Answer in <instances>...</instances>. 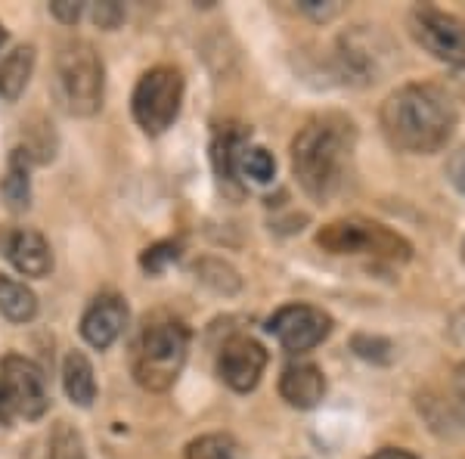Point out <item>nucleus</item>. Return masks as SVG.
<instances>
[{
  "label": "nucleus",
  "mask_w": 465,
  "mask_h": 459,
  "mask_svg": "<svg viewBox=\"0 0 465 459\" xmlns=\"http://www.w3.org/2000/svg\"><path fill=\"white\" fill-rule=\"evenodd\" d=\"M190 329L180 320H155L143 329L134 354V379L146 391H168L190 354Z\"/></svg>",
  "instance_id": "20e7f679"
},
{
  "label": "nucleus",
  "mask_w": 465,
  "mask_h": 459,
  "mask_svg": "<svg viewBox=\"0 0 465 459\" xmlns=\"http://www.w3.org/2000/svg\"><path fill=\"white\" fill-rule=\"evenodd\" d=\"M186 459H242V456H239V444L230 434L214 432L186 444Z\"/></svg>",
  "instance_id": "6ab92c4d"
},
{
  "label": "nucleus",
  "mask_w": 465,
  "mask_h": 459,
  "mask_svg": "<svg viewBox=\"0 0 465 459\" xmlns=\"http://www.w3.org/2000/svg\"><path fill=\"white\" fill-rule=\"evenodd\" d=\"M357 127L341 112L313 115L292 140V175L313 202H329L341 193L351 175Z\"/></svg>",
  "instance_id": "f03ea898"
},
{
  "label": "nucleus",
  "mask_w": 465,
  "mask_h": 459,
  "mask_svg": "<svg viewBox=\"0 0 465 459\" xmlns=\"http://www.w3.org/2000/svg\"><path fill=\"white\" fill-rule=\"evenodd\" d=\"M351 348H354L363 360H372V364H388L394 357V344L381 335H366L360 333L351 338Z\"/></svg>",
  "instance_id": "b1692460"
},
{
  "label": "nucleus",
  "mask_w": 465,
  "mask_h": 459,
  "mask_svg": "<svg viewBox=\"0 0 465 459\" xmlns=\"http://www.w3.org/2000/svg\"><path fill=\"white\" fill-rule=\"evenodd\" d=\"M366 459H419V456L410 454V450H403V447H381V450H376V454L366 456Z\"/></svg>",
  "instance_id": "c85d7f7f"
},
{
  "label": "nucleus",
  "mask_w": 465,
  "mask_h": 459,
  "mask_svg": "<svg viewBox=\"0 0 465 459\" xmlns=\"http://www.w3.org/2000/svg\"><path fill=\"white\" fill-rule=\"evenodd\" d=\"M196 274H199L202 283H208L214 292H223V295H232V292H239V285H242L236 270H232L230 264H223V261H217V258L199 261Z\"/></svg>",
  "instance_id": "412c9836"
},
{
  "label": "nucleus",
  "mask_w": 465,
  "mask_h": 459,
  "mask_svg": "<svg viewBox=\"0 0 465 459\" xmlns=\"http://www.w3.org/2000/svg\"><path fill=\"white\" fill-rule=\"evenodd\" d=\"M381 134L394 149L410 155H431L453 137L460 112L453 96L431 81H412L391 90L379 112Z\"/></svg>",
  "instance_id": "f257e3e1"
},
{
  "label": "nucleus",
  "mask_w": 465,
  "mask_h": 459,
  "mask_svg": "<svg viewBox=\"0 0 465 459\" xmlns=\"http://www.w3.org/2000/svg\"><path fill=\"white\" fill-rule=\"evenodd\" d=\"M236 171L245 177H252L254 184H270L276 175V162L267 149L261 146H242L239 149V159H236Z\"/></svg>",
  "instance_id": "aec40b11"
},
{
  "label": "nucleus",
  "mask_w": 465,
  "mask_h": 459,
  "mask_svg": "<svg viewBox=\"0 0 465 459\" xmlns=\"http://www.w3.org/2000/svg\"><path fill=\"white\" fill-rule=\"evenodd\" d=\"M32 153L28 149L16 146L10 155V165H6V175L0 180V195H4L6 208L13 215L28 212L32 205Z\"/></svg>",
  "instance_id": "4468645a"
},
{
  "label": "nucleus",
  "mask_w": 465,
  "mask_h": 459,
  "mask_svg": "<svg viewBox=\"0 0 465 459\" xmlns=\"http://www.w3.org/2000/svg\"><path fill=\"white\" fill-rule=\"evenodd\" d=\"M4 44H6V28L0 25V47H4Z\"/></svg>",
  "instance_id": "7c9ffc66"
},
{
  "label": "nucleus",
  "mask_w": 465,
  "mask_h": 459,
  "mask_svg": "<svg viewBox=\"0 0 465 459\" xmlns=\"http://www.w3.org/2000/svg\"><path fill=\"white\" fill-rule=\"evenodd\" d=\"M180 106H183V75L174 65H155L134 87V122L143 127L149 137H159L168 131L177 122Z\"/></svg>",
  "instance_id": "423d86ee"
},
{
  "label": "nucleus",
  "mask_w": 465,
  "mask_h": 459,
  "mask_svg": "<svg viewBox=\"0 0 465 459\" xmlns=\"http://www.w3.org/2000/svg\"><path fill=\"white\" fill-rule=\"evenodd\" d=\"M242 146H245V134L236 131V127H221L212 143L214 171H217V177H221V184L232 186V195L242 193V186H239V171H236V159Z\"/></svg>",
  "instance_id": "f3484780"
},
{
  "label": "nucleus",
  "mask_w": 465,
  "mask_h": 459,
  "mask_svg": "<svg viewBox=\"0 0 465 459\" xmlns=\"http://www.w3.org/2000/svg\"><path fill=\"white\" fill-rule=\"evenodd\" d=\"M0 254L19 270L22 276H47L54 270L50 243L32 227H4L0 230Z\"/></svg>",
  "instance_id": "9b49d317"
},
{
  "label": "nucleus",
  "mask_w": 465,
  "mask_h": 459,
  "mask_svg": "<svg viewBox=\"0 0 465 459\" xmlns=\"http://www.w3.org/2000/svg\"><path fill=\"white\" fill-rule=\"evenodd\" d=\"M63 388L69 394L72 404L90 406L96 401V379H94V366H90L87 354L69 351L63 360Z\"/></svg>",
  "instance_id": "dca6fc26"
},
{
  "label": "nucleus",
  "mask_w": 465,
  "mask_h": 459,
  "mask_svg": "<svg viewBox=\"0 0 465 459\" xmlns=\"http://www.w3.org/2000/svg\"><path fill=\"white\" fill-rule=\"evenodd\" d=\"M177 261H180V243H155L140 254V267L146 274H164Z\"/></svg>",
  "instance_id": "5701e85b"
},
{
  "label": "nucleus",
  "mask_w": 465,
  "mask_h": 459,
  "mask_svg": "<svg viewBox=\"0 0 465 459\" xmlns=\"http://www.w3.org/2000/svg\"><path fill=\"white\" fill-rule=\"evenodd\" d=\"M453 391H456V401H460V406L465 410V364L456 366V373H453Z\"/></svg>",
  "instance_id": "c756f323"
},
{
  "label": "nucleus",
  "mask_w": 465,
  "mask_h": 459,
  "mask_svg": "<svg viewBox=\"0 0 465 459\" xmlns=\"http://www.w3.org/2000/svg\"><path fill=\"white\" fill-rule=\"evenodd\" d=\"M0 314L10 323H32L37 314V295L25 283L0 274Z\"/></svg>",
  "instance_id": "a211bd4d"
},
{
  "label": "nucleus",
  "mask_w": 465,
  "mask_h": 459,
  "mask_svg": "<svg viewBox=\"0 0 465 459\" xmlns=\"http://www.w3.org/2000/svg\"><path fill=\"white\" fill-rule=\"evenodd\" d=\"M264 370H267V351L252 335L227 338L221 354H217V375H221L223 385L239 391V394L258 388Z\"/></svg>",
  "instance_id": "9d476101"
},
{
  "label": "nucleus",
  "mask_w": 465,
  "mask_h": 459,
  "mask_svg": "<svg viewBox=\"0 0 465 459\" xmlns=\"http://www.w3.org/2000/svg\"><path fill=\"white\" fill-rule=\"evenodd\" d=\"M35 59H37V50L32 44H22V47L10 50V54L0 59V96H4L6 103H16L22 96V90L28 87L32 72H35Z\"/></svg>",
  "instance_id": "2eb2a0df"
},
{
  "label": "nucleus",
  "mask_w": 465,
  "mask_h": 459,
  "mask_svg": "<svg viewBox=\"0 0 465 459\" xmlns=\"http://www.w3.org/2000/svg\"><path fill=\"white\" fill-rule=\"evenodd\" d=\"M332 317L322 307L313 304H286L270 317L267 329L276 335V342L292 354L313 351L317 344L332 335Z\"/></svg>",
  "instance_id": "6e6552de"
},
{
  "label": "nucleus",
  "mask_w": 465,
  "mask_h": 459,
  "mask_svg": "<svg viewBox=\"0 0 465 459\" xmlns=\"http://www.w3.org/2000/svg\"><path fill=\"white\" fill-rule=\"evenodd\" d=\"M54 94L69 115H96L103 109V94H106V69L103 59L87 41H65L56 54L54 65Z\"/></svg>",
  "instance_id": "7ed1b4c3"
},
{
  "label": "nucleus",
  "mask_w": 465,
  "mask_h": 459,
  "mask_svg": "<svg viewBox=\"0 0 465 459\" xmlns=\"http://www.w3.org/2000/svg\"><path fill=\"white\" fill-rule=\"evenodd\" d=\"M0 382H4L10 404L16 410V416L25 419H41L50 406L47 394V375L35 360L22 357V354H6L0 360Z\"/></svg>",
  "instance_id": "1a4fd4ad"
},
{
  "label": "nucleus",
  "mask_w": 465,
  "mask_h": 459,
  "mask_svg": "<svg viewBox=\"0 0 465 459\" xmlns=\"http://www.w3.org/2000/svg\"><path fill=\"white\" fill-rule=\"evenodd\" d=\"M122 19H124V10L118 4H112V0H109V4H96L94 6V22L100 28H106V32L118 28V22H122Z\"/></svg>",
  "instance_id": "a878e982"
},
{
  "label": "nucleus",
  "mask_w": 465,
  "mask_h": 459,
  "mask_svg": "<svg viewBox=\"0 0 465 459\" xmlns=\"http://www.w3.org/2000/svg\"><path fill=\"white\" fill-rule=\"evenodd\" d=\"M317 245L329 254H370L381 261H403L412 258V245L397 230L385 224L366 221V217H341V221L326 224L317 233Z\"/></svg>",
  "instance_id": "39448f33"
},
{
  "label": "nucleus",
  "mask_w": 465,
  "mask_h": 459,
  "mask_svg": "<svg viewBox=\"0 0 465 459\" xmlns=\"http://www.w3.org/2000/svg\"><path fill=\"white\" fill-rule=\"evenodd\" d=\"M50 459H90L84 441L69 423H59L54 438H50Z\"/></svg>",
  "instance_id": "4be33fe9"
},
{
  "label": "nucleus",
  "mask_w": 465,
  "mask_h": 459,
  "mask_svg": "<svg viewBox=\"0 0 465 459\" xmlns=\"http://www.w3.org/2000/svg\"><path fill=\"white\" fill-rule=\"evenodd\" d=\"M462 261H465V239H462Z\"/></svg>",
  "instance_id": "2f4dec72"
},
{
  "label": "nucleus",
  "mask_w": 465,
  "mask_h": 459,
  "mask_svg": "<svg viewBox=\"0 0 465 459\" xmlns=\"http://www.w3.org/2000/svg\"><path fill=\"white\" fill-rule=\"evenodd\" d=\"M410 32L416 44L438 63L465 72V22L453 13L431 4H419L410 10Z\"/></svg>",
  "instance_id": "0eeeda50"
},
{
  "label": "nucleus",
  "mask_w": 465,
  "mask_h": 459,
  "mask_svg": "<svg viewBox=\"0 0 465 459\" xmlns=\"http://www.w3.org/2000/svg\"><path fill=\"white\" fill-rule=\"evenodd\" d=\"M280 394L295 410H313L326 397V375L317 364H289L280 375Z\"/></svg>",
  "instance_id": "ddd939ff"
},
{
  "label": "nucleus",
  "mask_w": 465,
  "mask_h": 459,
  "mask_svg": "<svg viewBox=\"0 0 465 459\" xmlns=\"http://www.w3.org/2000/svg\"><path fill=\"white\" fill-rule=\"evenodd\" d=\"M127 301L115 292H103L87 304L84 317H81V335L90 348L106 351L109 344H115V338L124 333L127 326Z\"/></svg>",
  "instance_id": "f8f14e48"
},
{
  "label": "nucleus",
  "mask_w": 465,
  "mask_h": 459,
  "mask_svg": "<svg viewBox=\"0 0 465 459\" xmlns=\"http://www.w3.org/2000/svg\"><path fill=\"white\" fill-rule=\"evenodd\" d=\"M50 13H54L63 25H74V22L81 19V13H84V4H74V0H54V4H50Z\"/></svg>",
  "instance_id": "bb28decb"
},
{
  "label": "nucleus",
  "mask_w": 465,
  "mask_h": 459,
  "mask_svg": "<svg viewBox=\"0 0 465 459\" xmlns=\"http://www.w3.org/2000/svg\"><path fill=\"white\" fill-rule=\"evenodd\" d=\"M447 180L465 195V143L450 153V159H447Z\"/></svg>",
  "instance_id": "393cba45"
},
{
  "label": "nucleus",
  "mask_w": 465,
  "mask_h": 459,
  "mask_svg": "<svg viewBox=\"0 0 465 459\" xmlns=\"http://www.w3.org/2000/svg\"><path fill=\"white\" fill-rule=\"evenodd\" d=\"M13 419H16V410H13L10 394H6L4 382H0V425H13Z\"/></svg>",
  "instance_id": "cd10ccee"
}]
</instances>
